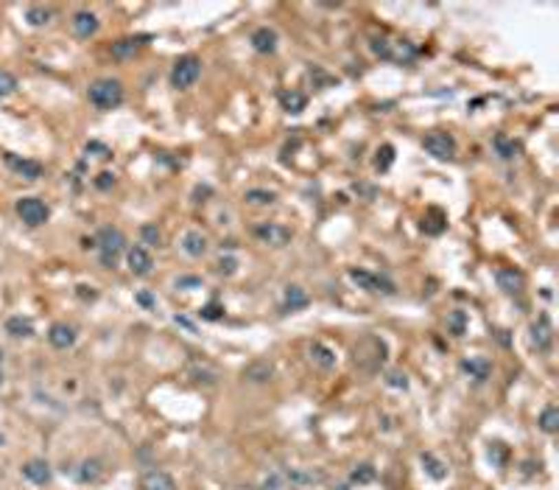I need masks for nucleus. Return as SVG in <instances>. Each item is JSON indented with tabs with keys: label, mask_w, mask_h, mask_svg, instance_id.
I'll return each instance as SVG.
<instances>
[{
	"label": "nucleus",
	"mask_w": 559,
	"mask_h": 490,
	"mask_svg": "<svg viewBox=\"0 0 559 490\" xmlns=\"http://www.w3.org/2000/svg\"><path fill=\"white\" fill-rule=\"evenodd\" d=\"M249 381H257V384H263V381H269L272 379V364H266V361H254V364H249L246 367V373H243Z\"/></svg>",
	"instance_id": "26"
},
{
	"label": "nucleus",
	"mask_w": 559,
	"mask_h": 490,
	"mask_svg": "<svg viewBox=\"0 0 559 490\" xmlns=\"http://www.w3.org/2000/svg\"><path fill=\"white\" fill-rule=\"evenodd\" d=\"M201 76V62L196 56H182L174 70H171V85L179 87V90H188L196 85V78Z\"/></svg>",
	"instance_id": "5"
},
{
	"label": "nucleus",
	"mask_w": 559,
	"mask_h": 490,
	"mask_svg": "<svg viewBox=\"0 0 559 490\" xmlns=\"http://www.w3.org/2000/svg\"><path fill=\"white\" fill-rule=\"evenodd\" d=\"M375 479V468L372 465H358L353 471V482H372Z\"/></svg>",
	"instance_id": "35"
},
{
	"label": "nucleus",
	"mask_w": 559,
	"mask_h": 490,
	"mask_svg": "<svg viewBox=\"0 0 559 490\" xmlns=\"http://www.w3.org/2000/svg\"><path fill=\"white\" fill-rule=\"evenodd\" d=\"M182 250L190 255V258H201L207 253V238L199 233V230H188L185 238H182Z\"/></svg>",
	"instance_id": "20"
},
{
	"label": "nucleus",
	"mask_w": 559,
	"mask_h": 490,
	"mask_svg": "<svg viewBox=\"0 0 559 490\" xmlns=\"http://www.w3.org/2000/svg\"><path fill=\"white\" fill-rule=\"evenodd\" d=\"M498 286L506 292V295H518L520 289H523V283H526V277H523V272H518V269H512V266H503V269H498Z\"/></svg>",
	"instance_id": "14"
},
{
	"label": "nucleus",
	"mask_w": 559,
	"mask_h": 490,
	"mask_svg": "<svg viewBox=\"0 0 559 490\" xmlns=\"http://www.w3.org/2000/svg\"><path fill=\"white\" fill-rule=\"evenodd\" d=\"M201 317H204V319H221V317H224V311H221L216 303H210V306H204V308H201Z\"/></svg>",
	"instance_id": "39"
},
{
	"label": "nucleus",
	"mask_w": 559,
	"mask_h": 490,
	"mask_svg": "<svg viewBox=\"0 0 559 490\" xmlns=\"http://www.w3.org/2000/svg\"><path fill=\"white\" fill-rule=\"evenodd\" d=\"M6 334L14 339H28L34 337V322L28 317H9L6 319Z\"/></svg>",
	"instance_id": "21"
},
{
	"label": "nucleus",
	"mask_w": 559,
	"mask_h": 490,
	"mask_svg": "<svg viewBox=\"0 0 559 490\" xmlns=\"http://www.w3.org/2000/svg\"><path fill=\"white\" fill-rule=\"evenodd\" d=\"M3 160H6V166L14 174H20L23 180H39L42 177V166L36 160H25V157H17V154H6Z\"/></svg>",
	"instance_id": "9"
},
{
	"label": "nucleus",
	"mask_w": 559,
	"mask_h": 490,
	"mask_svg": "<svg viewBox=\"0 0 559 490\" xmlns=\"http://www.w3.org/2000/svg\"><path fill=\"white\" fill-rule=\"evenodd\" d=\"M138 490H177V482L171 479L165 471H149L140 476Z\"/></svg>",
	"instance_id": "12"
},
{
	"label": "nucleus",
	"mask_w": 559,
	"mask_h": 490,
	"mask_svg": "<svg viewBox=\"0 0 559 490\" xmlns=\"http://www.w3.org/2000/svg\"><path fill=\"white\" fill-rule=\"evenodd\" d=\"M422 149L437 160H450L456 154V140L448 132H431V135H425Z\"/></svg>",
	"instance_id": "6"
},
{
	"label": "nucleus",
	"mask_w": 559,
	"mask_h": 490,
	"mask_svg": "<svg viewBox=\"0 0 559 490\" xmlns=\"http://www.w3.org/2000/svg\"><path fill=\"white\" fill-rule=\"evenodd\" d=\"M98 31V17L93 12H76L73 14V34L81 39H90Z\"/></svg>",
	"instance_id": "15"
},
{
	"label": "nucleus",
	"mask_w": 559,
	"mask_h": 490,
	"mask_svg": "<svg viewBox=\"0 0 559 490\" xmlns=\"http://www.w3.org/2000/svg\"><path fill=\"white\" fill-rule=\"evenodd\" d=\"M355 367H361L364 373H377L380 364L386 361V345L377 337H364L361 342H355Z\"/></svg>",
	"instance_id": "1"
},
{
	"label": "nucleus",
	"mask_w": 559,
	"mask_h": 490,
	"mask_svg": "<svg viewBox=\"0 0 559 490\" xmlns=\"http://www.w3.org/2000/svg\"><path fill=\"white\" fill-rule=\"evenodd\" d=\"M461 370L472 379V381H487L490 379V370H492V367H490V361L487 359H464L461 361Z\"/></svg>",
	"instance_id": "18"
},
{
	"label": "nucleus",
	"mask_w": 559,
	"mask_h": 490,
	"mask_svg": "<svg viewBox=\"0 0 559 490\" xmlns=\"http://www.w3.org/2000/svg\"><path fill=\"white\" fill-rule=\"evenodd\" d=\"M96 185L101 188V191H107V188H112L115 185V177L109 174V171H104V174H98V180H96Z\"/></svg>",
	"instance_id": "40"
},
{
	"label": "nucleus",
	"mask_w": 559,
	"mask_h": 490,
	"mask_svg": "<svg viewBox=\"0 0 559 490\" xmlns=\"http://www.w3.org/2000/svg\"><path fill=\"white\" fill-rule=\"evenodd\" d=\"M254 235L261 238L263 244H272V247H285L291 241V230L283 227V224H274V222H263L254 227Z\"/></svg>",
	"instance_id": "7"
},
{
	"label": "nucleus",
	"mask_w": 559,
	"mask_h": 490,
	"mask_svg": "<svg viewBox=\"0 0 559 490\" xmlns=\"http://www.w3.org/2000/svg\"><path fill=\"white\" fill-rule=\"evenodd\" d=\"M495 149H498V154H501L503 160H512L514 154H518V143L509 140V138H503V135L495 138Z\"/></svg>",
	"instance_id": "31"
},
{
	"label": "nucleus",
	"mask_w": 559,
	"mask_h": 490,
	"mask_svg": "<svg viewBox=\"0 0 559 490\" xmlns=\"http://www.w3.org/2000/svg\"><path fill=\"white\" fill-rule=\"evenodd\" d=\"M551 339H553V328L545 314H540L534 322H531V342L537 345V350H548L551 348Z\"/></svg>",
	"instance_id": "13"
},
{
	"label": "nucleus",
	"mask_w": 559,
	"mask_h": 490,
	"mask_svg": "<svg viewBox=\"0 0 559 490\" xmlns=\"http://www.w3.org/2000/svg\"><path fill=\"white\" fill-rule=\"evenodd\" d=\"M308 353H311V361L319 367V370H333V367H336V353H333L327 345H322V342H311Z\"/></svg>",
	"instance_id": "17"
},
{
	"label": "nucleus",
	"mask_w": 559,
	"mask_h": 490,
	"mask_svg": "<svg viewBox=\"0 0 559 490\" xmlns=\"http://www.w3.org/2000/svg\"><path fill=\"white\" fill-rule=\"evenodd\" d=\"M448 325H450V331H453L456 337H461L464 328H467V314H464V311H453L450 319H448Z\"/></svg>",
	"instance_id": "32"
},
{
	"label": "nucleus",
	"mask_w": 559,
	"mask_h": 490,
	"mask_svg": "<svg viewBox=\"0 0 559 490\" xmlns=\"http://www.w3.org/2000/svg\"><path fill=\"white\" fill-rule=\"evenodd\" d=\"M14 87H17L14 76H12V73H6V70H0V98L12 96V93H14Z\"/></svg>",
	"instance_id": "33"
},
{
	"label": "nucleus",
	"mask_w": 559,
	"mask_h": 490,
	"mask_svg": "<svg viewBox=\"0 0 559 490\" xmlns=\"http://www.w3.org/2000/svg\"><path fill=\"white\" fill-rule=\"evenodd\" d=\"M252 45H254L257 54H274V48H277V34H274L272 28H257V31L252 34Z\"/></svg>",
	"instance_id": "19"
},
{
	"label": "nucleus",
	"mask_w": 559,
	"mask_h": 490,
	"mask_svg": "<svg viewBox=\"0 0 559 490\" xmlns=\"http://www.w3.org/2000/svg\"><path fill=\"white\" fill-rule=\"evenodd\" d=\"M392 160H395V149L392 146H383L380 151H377V160H375V166L380 169V171H386L392 166Z\"/></svg>",
	"instance_id": "34"
},
{
	"label": "nucleus",
	"mask_w": 559,
	"mask_h": 490,
	"mask_svg": "<svg viewBox=\"0 0 559 490\" xmlns=\"http://www.w3.org/2000/svg\"><path fill=\"white\" fill-rule=\"evenodd\" d=\"M48 342L56 348V350H67L76 345V331L70 328L67 322H54L48 328Z\"/></svg>",
	"instance_id": "10"
},
{
	"label": "nucleus",
	"mask_w": 559,
	"mask_h": 490,
	"mask_svg": "<svg viewBox=\"0 0 559 490\" xmlns=\"http://www.w3.org/2000/svg\"><path fill=\"white\" fill-rule=\"evenodd\" d=\"M177 286H179V289H196V286H201V280L199 277H179Z\"/></svg>",
	"instance_id": "41"
},
{
	"label": "nucleus",
	"mask_w": 559,
	"mask_h": 490,
	"mask_svg": "<svg viewBox=\"0 0 559 490\" xmlns=\"http://www.w3.org/2000/svg\"><path fill=\"white\" fill-rule=\"evenodd\" d=\"M280 104H283L285 112H303L305 109V96L299 93V90H285L280 96Z\"/></svg>",
	"instance_id": "24"
},
{
	"label": "nucleus",
	"mask_w": 559,
	"mask_h": 490,
	"mask_svg": "<svg viewBox=\"0 0 559 490\" xmlns=\"http://www.w3.org/2000/svg\"><path fill=\"white\" fill-rule=\"evenodd\" d=\"M0 384H3V370H0Z\"/></svg>",
	"instance_id": "44"
},
{
	"label": "nucleus",
	"mask_w": 559,
	"mask_h": 490,
	"mask_svg": "<svg viewBox=\"0 0 559 490\" xmlns=\"http://www.w3.org/2000/svg\"><path fill=\"white\" fill-rule=\"evenodd\" d=\"M540 429L542 432H548V434H553V432H559V409L551 403V406H545V409L540 412Z\"/></svg>",
	"instance_id": "27"
},
{
	"label": "nucleus",
	"mask_w": 559,
	"mask_h": 490,
	"mask_svg": "<svg viewBox=\"0 0 559 490\" xmlns=\"http://www.w3.org/2000/svg\"><path fill=\"white\" fill-rule=\"evenodd\" d=\"M350 277L361 286L366 292H383V295H395V286L386 280V277H377L372 272H364V269H350Z\"/></svg>",
	"instance_id": "8"
},
{
	"label": "nucleus",
	"mask_w": 559,
	"mask_h": 490,
	"mask_svg": "<svg viewBox=\"0 0 559 490\" xmlns=\"http://www.w3.org/2000/svg\"><path fill=\"white\" fill-rule=\"evenodd\" d=\"M17 216L28 224V227H39V224H45L48 222V216H51V211H48V205L42 199H36V196H23V199H17Z\"/></svg>",
	"instance_id": "4"
},
{
	"label": "nucleus",
	"mask_w": 559,
	"mask_h": 490,
	"mask_svg": "<svg viewBox=\"0 0 559 490\" xmlns=\"http://www.w3.org/2000/svg\"><path fill=\"white\" fill-rule=\"evenodd\" d=\"M422 465H425V471L431 473L437 482H442L445 476H448V468H445V462L442 460H437L434 454H422Z\"/></svg>",
	"instance_id": "29"
},
{
	"label": "nucleus",
	"mask_w": 559,
	"mask_h": 490,
	"mask_svg": "<svg viewBox=\"0 0 559 490\" xmlns=\"http://www.w3.org/2000/svg\"><path fill=\"white\" fill-rule=\"evenodd\" d=\"M216 269H219L221 275H235V269H238V261H235L232 255H227V258H221V261L216 264Z\"/></svg>",
	"instance_id": "37"
},
{
	"label": "nucleus",
	"mask_w": 559,
	"mask_h": 490,
	"mask_svg": "<svg viewBox=\"0 0 559 490\" xmlns=\"http://www.w3.org/2000/svg\"><path fill=\"white\" fill-rule=\"evenodd\" d=\"M25 20H28V25L39 28V25L51 23V9H45V6H28L25 9Z\"/></svg>",
	"instance_id": "28"
},
{
	"label": "nucleus",
	"mask_w": 559,
	"mask_h": 490,
	"mask_svg": "<svg viewBox=\"0 0 559 490\" xmlns=\"http://www.w3.org/2000/svg\"><path fill=\"white\" fill-rule=\"evenodd\" d=\"M386 384H389V387H400V390H406L408 387V379H406V373H389V376H386Z\"/></svg>",
	"instance_id": "38"
},
{
	"label": "nucleus",
	"mask_w": 559,
	"mask_h": 490,
	"mask_svg": "<svg viewBox=\"0 0 559 490\" xmlns=\"http://www.w3.org/2000/svg\"><path fill=\"white\" fill-rule=\"evenodd\" d=\"M101 476H104V468H101L98 460H84L81 462V468H78V482L81 484H96V482H101Z\"/></svg>",
	"instance_id": "23"
},
{
	"label": "nucleus",
	"mask_w": 559,
	"mask_h": 490,
	"mask_svg": "<svg viewBox=\"0 0 559 490\" xmlns=\"http://www.w3.org/2000/svg\"><path fill=\"white\" fill-rule=\"evenodd\" d=\"M308 292L303 289V286H288L285 289V297H283V308L285 311H299V308H305L308 306Z\"/></svg>",
	"instance_id": "22"
},
{
	"label": "nucleus",
	"mask_w": 559,
	"mask_h": 490,
	"mask_svg": "<svg viewBox=\"0 0 559 490\" xmlns=\"http://www.w3.org/2000/svg\"><path fill=\"white\" fill-rule=\"evenodd\" d=\"M96 247L101 253V264L104 266H115L120 253H123V247H126V238H123V233L118 227H104L98 233V238H96Z\"/></svg>",
	"instance_id": "3"
},
{
	"label": "nucleus",
	"mask_w": 559,
	"mask_h": 490,
	"mask_svg": "<svg viewBox=\"0 0 559 490\" xmlns=\"http://www.w3.org/2000/svg\"><path fill=\"white\" fill-rule=\"evenodd\" d=\"M0 367H3V350H0Z\"/></svg>",
	"instance_id": "43"
},
{
	"label": "nucleus",
	"mask_w": 559,
	"mask_h": 490,
	"mask_svg": "<svg viewBox=\"0 0 559 490\" xmlns=\"http://www.w3.org/2000/svg\"><path fill=\"white\" fill-rule=\"evenodd\" d=\"M277 196L272 191H261V188H252L246 191V202H252V205H272Z\"/></svg>",
	"instance_id": "30"
},
{
	"label": "nucleus",
	"mask_w": 559,
	"mask_h": 490,
	"mask_svg": "<svg viewBox=\"0 0 559 490\" xmlns=\"http://www.w3.org/2000/svg\"><path fill=\"white\" fill-rule=\"evenodd\" d=\"M87 96H90V104H96L98 109H112L123 101V85L115 78H98L90 85Z\"/></svg>",
	"instance_id": "2"
},
{
	"label": "nucleus",
	"mask_w": 559,
	"mask_h": 490,
	"mask_svg": "<svg viewBox=\"0 0 559 490\" xmlns=\"http://www.w3.org/2000/svg\"><path fill=\"white\" fill-rule=\"evenodd\" d=\"M140 233H143V241H146V244H151V247H157L160 238H162V235H160V230H157L154 224H146Z\"/></svg>",
	"instance_id": "36"
},
{
	"label": "nucleus",
	"mask_w": 559,
	"mask_h": 490,
	"mask_svg": "<svg viewBox=\"0 0 559 490\" xmlns=\"http://www.w3.org/2000/svg\"><path fill=\"white\" fill-rule=\"evenodd\" d=\"M23 476H25L31 484H48L51 476H54V471H51V465H48L45 460H28V462L23 465Z\"/></svg>",
	"instance_id": "11"
},
{
	"label": "nucleus",
	"mask_w": 559,
	"mask_h": 490,
	"mask_svg": "<svg viewBox=\"0 0 559 490\" xmlns=\"http://www.w3.org/2000/svg\"><path fill=\"white\" fill-rule=\"evenodd\" d=\"M138 303H140V306H146V308H154V297H151V295H146V292H140V295H138Z\"/></svg>",
	"instance_id": "42"
},
{
	"label": "nucleus",
	"mask_w": 559,
	"mask_h": 490,
	"mask_svg": "<svg viewBox=\"0 0 559 490\" xmlns=\"http://www.w3.org/2000/svg\"><path fill=\"white\" fill-rule=\"evenodd\" d=\"M140 45H143L140 39H118V43L112 45V56H115V59H129V56L138 54Z\"/></svg>",
	"instance_id": "25"
},
{
	"label": "nucleus",
	"mask_w": 559,
	"mask_h": 490,
	"mask_svg": "<svg viewBox=\"0 0 559 490\" xmlns=\"http://www.w3.org/2000/svg\"><path fill=\"white\" fill-rule=\"evenodd\" d=\"M151 266H154V261H151L149 250H143V247H132V250H129V269H132V275L146 277L151 272Z\"/></svg>",
	"instance_id": "16"
}]
</instances>
